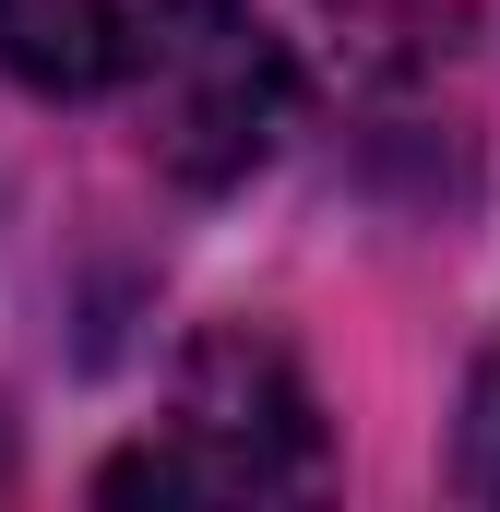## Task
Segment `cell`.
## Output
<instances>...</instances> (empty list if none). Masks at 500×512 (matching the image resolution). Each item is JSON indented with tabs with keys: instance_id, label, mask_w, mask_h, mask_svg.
<instances>
[{
	"instance_id": "1",
	"label": "cell",
	"mask_w": 500,
	"mask_h": 512,
	"mask_svg": "<svg viewBox=\"0 0 500 512\" xmlns=\"http://www.w3.org/2000/svg\"><path fill=\"white\" fill-rule=\"evenodd\" d=\"M274 489H322V417L262 334H203L179 358L167 429L96 477V501H274Z\"/></svg>"
},
{
	"instance_id": "2",
	"label": "cell",
	"mask_w": 500,
	"mask_h": 512,
	"mask_svg": "<svg viewBox=\"0 0 500 512\" xmlns=\"http://www.w3.org/2000/svg\"><path fill=\"white\" fill-rule=\"evenodd\" d=\"M131 96H143V143L167 179L191 191H227L250 179L286 120H298V72H286V36L250 12V0H155L143 48H131Z\"/></svg>"
},
{
	"instance_id": "3",
	"label": "cell",
	"mask_w": 500,
	"mask_h": 512,
	"mask_svg": "<svg viewBox=\"0 0 500 512\" xmlns=\"http://www.w3.org/2000/svg\"><path fill=\"white\" fill-rule=\"evenodd\" d=\"M143 24L155 0H0V60L36 96H96V84H131Z\"/></svg>"
},
{
	"instance_id": "4",
	"label": "cell",
	"mask_w": 500,
	"mask_h": 512,
	"mask_svg": "<svg viewBox=\"0 0 500 512\" xmlns=\"http://www.w3.org/2000/svg\"><path fill=\"white\" fill-rule=\"evenodd\" d=\"M370 60H393V72H429V60H453V36L477 24V0H322Z\"/></svg>"
},
{
	"instance_id": "5",
	"label": "cell",
	"mask_w": 500,
	"mask_h": 512,
	"mask_svg": "<svg viewBox=\"0 0 500 512\" xmlns=\"http://www.w3.org/2000/svg\"><path fill=\"white\" fill-rule=\"evenodd\" d=\"M453 477H465L477 501H500V358L477 370V393H465V441H453Z\"/></svg>"
}]
</instances>
